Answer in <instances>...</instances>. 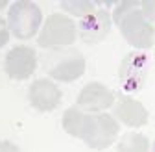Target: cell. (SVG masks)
Listing matches in <instances>:
<instances>
[{"mask_svg":"<svg viewBox=\"0 0 155 152\" xmlns=\"http://www.w3.org/2000/svg\"><path fill=\"white\" fill-rule=\"evenodd\" d=\"M61 9L67 11V15H74V17L83 19L85 15H89L96 9V4L91 2V0H63Z\"/></svg>","mask_w":155,"mask_h":152,"instance_id":"14","label":"cell"},{"mask_svg":"<svg viewBox=\"0 0 155 152\" xmlns=\"http://www.w3.org/2000/svg\"><path fill=\"white\" fill-rule=\"evenodd\" d=\"M0 152H21V148H18L13 141L2 139V141H0Z\"/></svg>","mask_w":155,"mask_h":152,"instance_id":"16","label":"cell"},{"mask_svg":"<svg viewBox=\"0 0 155 152\" xmlns=\"http://www.w3.org/2000/svg\"><path fill=\"white\" fill-rule=\"evenodd\" d=\"M78 37V24L67 13H52L41 26L37 35V45L48 50H63L74 45Z\"/></svg>","mask_w":155,"mask_h":152,"instance_id":"3","label":"cell"},{"mask_svg":"<svg viewBox=\"0 0 155 152\" xmlns=\"http://www.w3.org/2000/svg\"><path fill=\"white\" fill-rule=\"evenodd\" d=\"M111 19L135 50L142 52L155 47V22L142 13L140 0L116 2Z\"/></svg>","mask_w":155,"mask_h":152,"instance_id":"1","label":"cell"},{"mask_svg":"<svg viewBox=\"0 0 155 152\" xmlns=\"http://www.w3.org/2000/svg\"><path fill=\"white\" fill-rule=\"evenodd\" d=\"M116 95L104 85L102 82H89L81 87L80 95L76 98V106L85 113H104L105 109L113 108Z\"/></svg>","mask_w":155,"mask_h":152,"instance_id":"8","label":"cell"},{"mask_svg":"<svg viewBox=\"0 0 155 152\" xmlns=\"http://www.w3.org/2000/svg\"><path fill=\"white\" fill-rule=\"evenodd\" d=\"M37 69V54L28 45H17L8 50L4 58V71L11 80H28Z\"/></svg>","mask_w":155,"mask_h":152,"instance_id":"7","label":"cell"},{"mask_svg":"<svg viewBox=\"0 0 155 152\" xmlns=\"http://www.w3.org/2000/svg\"><path fill=\"white\" fill-rule=\"evenodd\" d=\"M148 67H150V58L140 50H133L122 58L118 67V80L126 95L139 93L144 87Z\"/></svg>","mask_w":155,"mask_h":152,"instance_id":"5","label":"cell"},{"mask_svg":"<svg viewBox=\"0 0 155 152\" xmlns=\"http://www.w3.org/2000/svg\"><path fill=\"white\" fill-rule=\"evenodd\" d=\"M8 6H9V4L6 2V0H0V9H4V8H8Z\"/></svg>","mask_w":155,"mask_h":152,"instance_id":"17","label":"cell"},{"mask_svg":"<svg viewBox=\"0 0 155 152\" xmlns=\"http://www.w3.org/2000/svg\"><path fill=\"white\" fill-rule=\"evenodd\" d=\"M151 152H155V141L151 143Z\"/></svg>","mask_w":155,"mask_h":152,"instance_id":"18","label":"cell"},{"mask_svg":"<svg viewBox=\"0 0 155 152\" xmlns=\"http://www.w3.org/2000/svg\"><path fill=\"white\" fill-rule=\"evenodd\" d=\"M61 89L50 78H37L28 89V100L33 109L41 113H50L61 104Z\"/></svg>","mask_w":155,"mask_h":152,"instance_id":"10","label":"cell"},{"mask_svg":"<svg viewBox=\"0 0 155 152\" xmlns=\"http://www.w3.org/2000/svg\"><path fill=\"white\" fill-rule=\"evenodd\" d=\"M120 134V124L111 113H87L81 141L92 150L109 148Z\"/></svg>","mask_w":155,"mask_h":152,"instance_id":"4","label":"cell"},{"mask_svg":"<svg viewBox=\"0 0 155 152\" xmlns=\"http://www.w3.org/2000/svg\"><path fill=\"white\" fill-rule=\"evenodd\" d=\"M113 117L118 121V124L127 128H142L148 124L150 113L140 100L129 95H118L113 106Z\"/></svg>","mask_w":155,"mask_h":152,"instance_id":"11","label":"cell"},{"mask_svg":"<svg viewBox=\"0 0 155 152\" xmlns=\"http://www.w3.org/2000/svg\"><path fill=\"white\" fill-rule=\"evenodd\" d=\"M57 54L59 56H57L46 69L50 80L70 84V82L80 80L85 74L87 61H85L81 52H78V50H61Z\"/></svg>","mask_w":155,"mask_h":152,"instance_id":"6","label":"cell"},{"mask_svg":"<svg viewBox=\"0 0 155 152\" xmlns=\"http://www.w3.org/2000/svg\"><path fill=\"white\" fill-rule=\"evenodd\" d=\"M111 26H113L111 13L107 9L96 8L92 13L80 19V22H78V35H80V39L83 43L96 45V43H102L109 35Z\"/></svg>","mask_w":155,"mask_h":152,"instance_id":"9","label":"cell"},{"mask_svg":"<svg viewBox=\"0 0 155 152\" xmlns=\"http://www.w3.org/2000/svg\"><path fill=\"white\" fill-rule=\"evenodd\" d=\"M85 119H87V113L81 111L78 106H72V108L65 109L63 117H61V126L68 136L80 139L81 132H83V126H85Z\"/></svg>","mask_w":155,"mask_h":152,"instance_id":"12","label":"cell"},{"mask_svg":"<svg viewBox=\"0 0 155 152\" xmlns=\"http://www.w3.org/2000/svg\"><path fill=\"white\" fill-rule=\"evenodd\" d=\"M9 35H11V33H9L8 22L4 21L2 17H0V48L8 45V41H9Z\"/></svg>","mask_w":155,"mask_h":152,"instance_id":"15","label":"cell"},{"mask_svg":"<svg viewBox=\"0 0 155 152\" xmlns=\"http://www.w3.org/2000/svg\"><path fill=\"white\" fill-rule=\"evenodd\" d=\"M116 152H151V143L144 134L127 132L116 145Z\"/></svg>","mask_w":155,"mask_h":152,"instance_id":"13","label":"cell"},{"mask_svg":"<svg viewBox=\"0 0 155 152\" xmlns=\"http://www.w3.org/2000/svg\"><path fill=\"white\" fill-rule=\"evenodd\" d=\"M6 22H8L9 33L13 37L26 41L41 32L43 11L31 0H17V2L9 4Z\"/></svg>","mask_w":155,"mask_h":152,"instance_id":"2","label":"cell"}]
</instances>
